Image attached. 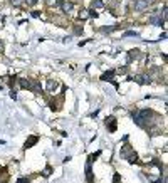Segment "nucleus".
Segmentation results:
<instances>
[{
    "instance_id": "f257e3e1",
    "label": "nucleus",
    "mask_w": 168,
    "mask_h": 183,
    "mask_svg": "<svg viewBox=\"0 0 168 183\" xmlns=\"http://www.w3.org/2000/svg\"><path fill=\"white\" fill-rule=\"evenodd\" d=\"M20 86L25 87V89H30L32 93H37V94L42 93V87L35 79H20Z\"/></svg>"
},
{
    "instance_id": "f3484780",
    "label": "nucleus",
    "mask_w": 168,
    "mask_h": 183,
    "mask_svg": "<svg viewBox=\"0 0 168 183\" xmlns=\"http://www.w3.org/2000/svg\"><path fill=\"white\" fill-rule=\"evenodd\" d=\"M10 2H12V5H14V7H19V5L22 4L24 0H10Z\"/></svg>"
},
{
    "instance_id": "a211bd4d",
    "label": "nucleus",
    "mask_w": 168,
    "mask_h": 183,
    "mask_svg": "<svg viewBox=\"0 0 168 183\" xmlns=\"http://www.w3.org/2000/svg\"><path fill=\"white\" fill-rule=\"evenodd\" d=\"M24 2H25L27 5H35L37 2H39V0H24Z\"/></svg>"
},
{
    "instance_id": "dca6fc26",
    "label": "nucleus",
    "mask_w": 168,
    "mask_h": 183,
    "mask_svg": "<svg viewBox=\"0 0 168 183\" xmlns=\"http://www.w3.org/2000/svg\"><path fill=\"white\" fill-rule=\"evenodd\" d=\"M51 172H52V166H51V165H47L46 170L42 172V175H44V176H49V175H51Z\"/></svg>"
},
{
    "instance_id": "39448f33",
    "label": "nucleus",
    "mask_w": 168,
    "mask_h": 183,
    "mask_svg": "<svg viewBox=\"0 0 168 183\" xmlns=\"http://www.w3.org/2000/svg\"><path fill=\"white\" fill-rule=\"evenodd\" d=\"M133 81H136L138 84H150V76H145V74H141V76H135Z\"/></svg>"
},
{
    "instance_id": "6ab92c4d",
    "label": "nucleus",
    "mask_w": 168,
    "mask_h": 183,
    "mask_svg": "<svg viewBox=\"0 0 168 183\" xmlns=\"http://www.w3.org/2000/svg\"><path fill=\"white\" fill-rule=\"evenodd\" d=\"M47 5H57V0H46Z\"/></svg>"
},
{
    "instance_id": "ddd939ff",
    "label": "nucleus",
    "mask_w": 168,
    "mask_h": 183,
    "mask_svg": "<svg viewBox=\"0 0 168 183\" xmlns=\"http://www.w3.org/2000/svg\"><path fill=\"white\" fill-rule=\"evenodd\" d=\"M103 5H104V4H103V0H93L91 7H93V10H94V8H101Z\"/></svg>"
},
{
    "instance_id": "9d476101",
    "label": "nucleus",
    "mask_w": 168,
    "mask_h": 183,
    "mask_svg": "<svg viewBox=\"0 0 168 183\" xmlns=\"http://www.w3.org/2000/svg\"><path fill=\"white\" fill-rule=\"evenodd\" d=\"M113 76H114V71H108L101 76V81H113Z\"/></svg>"
},
{
    "instance_id": "412c9836",
    "label": "nucleus",
    "mask_w": 168,
    "mask_h": 183,
    "mask_svg": "<svg viewBox=\"0 0 168 183\" xmlns=\"http://www.w3.org/2000/svg\"><path fill=\"white\" fill-rule=\"evenodd\" d=\"M113 183H119V175H118V173H116V175H114V178H113Z\"/></svg>"
},
{
    "instance_id": "1a4fd4ad",
    "label": "nucleus",
    "mask_w": 168,
    "mask_h": 183,
    "mask_svg": "<svg viewBox=\"0 0 168 183\" xmlns=\"http://www.w3.org/2000/svg\"><path fill=\"white\" fill-rule=\"evenodd\" d=\"M150 22H151L153 25H163L165 19H163V17H151V19H150Z\"/></svg>"
},
{
    "instance_id": "20e7f679",
    "label": "nucleus",
    "mask_w": 168,
    "mask_h": 183,
    "mask_svg": "<svg viewBox=\"0 0 168 183\" xmlns=\"http://www.w3.org/2000/svg\"><path fill=\"white\" fill-rule=\"evenodd\" d=\"M106 128L109 129V133H114V131H116V118H114V116L106 118Z\"/></svg>"
},
{
    "instance_id": "0eeeda50",
    "label": "nucleus",
    "mask_w": 168,
    "mask_h": 183,
    "mask_svg": "<svg viewBox=\"0 0 168 183\" xmlns=\"http://www.w3.org/2000/svg\"><path fill=\"white\" fill-rule=\"evenodd\" d=\"M86 176H87V183H94L93 170H91V163H89V161H87V165H86Z\"/></svg>"
},
{
    "instance_id": "5701e85b",
    "label": "nucleus",
    "mask_w": 168,
    "mask_h": 183,
    "mask_svg": "<svg viewBox=\"0 0 168 183\" xmlns=\"http://www.w3.org/2000/svg\"><path fill=\"white\" fill-rule=\"evenodd\" d=\"M4 51V42H2V40H0V52Z\"/></svg>"
},
{
    "instance_id": "f03ea898",
    "label": "nucleus",
    "mask_w": 168,
    "mask_h": 183,
    "mask_svg": "<svg viewBox=\"0 0 168 183\" xmlns=\"http://www.w3.org/2000/svg\"><path fill=\"white\" fill-rule=\"evenodd\" d=\"M119 155H121V158L128 160L129 163H138V155L133 151V150H131V146H129V144H125V146H123Z\"/></svg>"
},
{
    "instance_id": "4be33fe9",
    "label": "nucleus",
    "mask_w": 168,
    "mask_h": 183,
    "mask_svg": "<svg viewBox=\"0 0 168 183\" xmlns=\"http://www.w3.org/2000/svg\"><path fill=\"white\" fill-rule=\"evenodd\" d=\"M125 35H135V37H136V35H138V34H136V32H133V30H131V32H126V34H125Z\"/></svg>"
},
{
    "instance_id": "f8f14e48",
    "label": "nucleus",
    "mask_w": 168,
    "mask_h": 183,
    "mask_svg": "<svg viewBox=\"0 0 168 183\" xmlns=\"http://www.w3.org/2000/svg\"><path fill=\"white\" fill-rule=\"evenodd\" d=\"M140 57V51H129V54H128V62H131L133 59H138Z\"/></svg>"
},
{
    "instance_id": "9b49d317",
    "label": "nucleus",
    "mask_w": 168,
    "mask_h": 183,
    "mask_svg": "<svg viewBox=\"0 0 168 183\" xmlns=\"http://www.w3.org/2000/svg\"><path fill=\"white\" fill-rule=\"evenodd\" d=\"M61 7H62V10L66 12V14H69V12L72 10V4H71V2H66V0L61 4Z\"/></svg>"
},
{
    "instance_id": "aec40b11",
    "label": "nucleus",
    "mask_w": 168,
    "mask_h": 183,
    "mask_svg": "<svg viewBox=\"0 0 168 183\" xmlns=\"http://www.w3.org/2000/svg\"><path fill=\"white\" fill-rule=\"evenodd\" d=\"M17 183H30V181H29L27 178H19L17 180Z\"/></svg>"
},
{
    "instance_id": "423d86ee",
    "label": "nucleus",
    "mask_w": 168,
    "mask_h": 183,
    "mask_svg": "<svg viewBox=\"0 0 168 183\" xmlns=\"http://www.w3.org/2000/svg\"><path fill=\"white\" fill-rule=\"evenodd\" d=\"M37 141H39V136H30L27 141H25V146H24V148H25V150H27V148H32V146H34Z\"/></svg>"
},
{
    "instance_id": "4468645a",
    "label": "nucleus",
    "mask_w": 168,
    "mask_h": 183,
    "mask_svg": "<svg viewBox=\"0 0 168 183\" xmlns=\"http://www.w3.org/2000/svg\"><path fill=\"white\" fill-rule=\"evenodd\" d=\"M78 17H79V20H86L87 17H89V14H87V10H81Z\"/></svg>"
},
{
    "instance_id": "7ed1b4c3",
    "label": "nucleus",
    "mask_w": 168,
    "mask_h": 183,
    "mask_svg": "<svg viewBox=\"0 0 168 183\" xmlns=\"http://www.w3.org/2000/svg\"><path fill=\"white\" fill-rule=\"evenodd\" d=\"M148 2L146 0H135V10L136 12H143V10H146L148 8Z\"/></svg>"
},
{
    "instance_id": "2eb2a0df",
    "label": "nucleus",
    "mask_w": 168,
    "mask_h": 183,
    "mask_svg": "<svg viewBox=\"0 0 168 183\" xmlns=\"http://www.w3.org/2000/svg\"><path fill=\"white\" fill-rule=\"evenodd\" d=\"M55 87H57V82H55V81H49V82H47V89H49V91L55 89Z\"/></svg>"
},
{
    "instance_id": "6e6552de",
    "label": "nucleus",
    "mask_w": 168,
    "mask_h": 183,
    "mask_svg": "<svg viewBox=\"0 0 168 183\" xmlns=\"http://www.w3.org/2000/svg\"><path fill=\"white\" fill-rule=\"evenodd\" d=\"M7 180H8L7 168H0V183H7Z\"/></svg>"
}]
</instances>
